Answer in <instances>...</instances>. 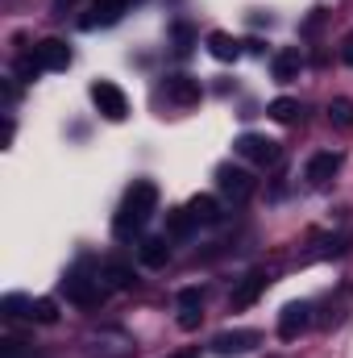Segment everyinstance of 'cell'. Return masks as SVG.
Masks as SVG:
<instances>
[{"instance_id":"cell-26","label":"cell","mask_w":353,"mask_h":358,"mask_svg":"<svg viewBox=\"0 0 353 358\" xmlns=\"http://www.w3.org/2000/svg\"><path fill=\"white\" fill-rule=\"evenodd\" d=\"M29 350H25V342L21 338H4L0 342V358H25Z\"/></svg>"},{"instance_id":"cell-5","label":"cell","mask_w":353,"mask_h":358,"mask_svg":"<svg viewBox=\"0 0 353 358\" xmlns=\"http://www.w3.org/2000/svg\"><path fill=\"white\" fill-rule=\"evenodd\" d=\"M91 104H96L108 121H125V117H129V100H125V92L117 88L112 80H96V84H91Z\"/></svg>"},{"instance_id":"cell-6","label":"cell","mask_w":353,"mask_h":358,"mask_svg":"<svg viewBox=\"0 0 353 358\" xmlns=\"http://www.w3.org/2000/svg\"><path fill=\"white\" fill-rule=\"evenodd\" d=\"M308 325H312V304H308V300H295V304H287V308L278 313V338H283V342H295Z\"/></svg>"},{"instance_id":"cell-27","label":"cell","mask_w":353,"mask_h":358,"mask_svg":"<svg viewBox=\"0 0 353 358\" xmlns=\"http://www.w3.org/2000/svg\"><path fill=\"white\" fill-rule=\"evenodd\" d=\"M175 42H179V46H175L179 55H187V50H191V25H183V21H179V25H175Z\"/></svg>"},{"instance_id":"cell-21","label":"cell","mask_w":353,"mask_h":358,"mask_svg":"<svg viewBox=\"0 0 353 358\" xmlns=\"http://www.w3.org/2000/svg\"><path fill=\"white\" fill-rule=\"evenodd\" d=\"M329 121H333V125H341V129H350V125H353V100H350V96H337V100L329 104Z\"/></svg>"},{"instance_id":"cell-9","label":"cell","mask_w":353,"mask_h":358,"mask_svg":"<svg viewBox=\"0 0 353 358\" xmlns=\"http://www.w3.org/2000/svg\"><path fill=\"white\" fill-rule=\"evenodd\" d=\"M33 59L42 63V71H67L71 67V46L63 38H46V42H38Z\"/></svg>"},{"instance_id":"cell-7","label":"cell","mask_w":353,"mask_h":358,"mask_svg":"<svg viewBox=\"0 0 353 358\" xmlns=\"http://www.w3.org/2000/svg\"><path fill=\"white\" fill-rule=\"evenodd\" d=\"M129 13V0H91L88 17H80L84 29H100V25H117Z\"/></svg>"},{"instance_id":"cell-12","label":"cell","mask_w":353,"mask_h":358,"mask_svg":"<svg viewBox=\"0 0 353 358\" xmlns=\"http://www.w3.org/2000/svg\"><path fill=\"white\" fill-rule=\"evenodd\" d=\"M299 71H303V55H299V46H283V50L270 59V76H274L278 84L299 80Z\"/></svg>"},{"instance_id":"cell-25","label":"cell","mask_w":353,"mask_h":358,"mask_svg":"<svg viewBox=\"0 0 353 358\" xmlns=\"http://www.w3.org/2000/svg\"><path fill=\"white\" fill-rule=\"evenodd\" d=\"M200 321H204V308H183L179 313V329H187V334L200 329Z\"/></svg>"},{"instance_id":"cell-2","label":"cell","mask_w":353,"mask_h":358,"mask_svg":"<svg viewBox=\"0 0 353 358\" xmlns=\"http://www.w3.org/2000/svg\"><path fill=\"white\" fill-rule=\"evenodd\" d=\"M63 292H67V300H71V304H80V308H100V304H104V296H108V283H104V275L71 271V275L63 279Z\"/></svg>"},{"instance_id":"cell-18","label":"cell","mask_w":353,"mask_h":358,"mask_svg":"<svg viewBox=\"0 0 353 358\" xmlns=\"http://www.w3.org/2000/svg\"><path fill=\"white\" fill-rule=\"evenodd\" d=\"M187 208H191V217H195L200 225H216V221H220V200H216V196H191Z\"/></svg>"},{"instance_id":"cell-22","label":"cell","mask_w":353,"mask_h":358,"mask_svg":"<svg viewBox=\"0 0 353 358\" xmlns=\"http://www.w3.org/2000/svg\"><path fill=\"white\" fill-rule=\"evenodd\" d=\"M29 304H33V300H25V296L13 292V296L0 300V313H4V317H29Z\"/></svg>"},{"instance_id":"cell-28","label":"cell","mask_w":353,"mask_h":358,"mask_svg":"<svg viewBox=\"0 0 353 358\" xmlns=\"http://www.w3.org/2000/svg\"><path fill=\"white\" fill-rule=\"evenodd\" d=\"M341 59L353 67V34H345V38H341Z\"/></svg>"},{"instance_id":"cell-15","label":"cell","mask_w":353,"mask_h":358,"mask_svg":"<svg viewBox=\"0 0 353 358\" xmlns=\"http://www.w3.org/2000/svg\"><path fill=\"white\" fill-rule=\"evenodd\" d=\"M100 275H104V283H108L112 292H129V287H137V275H133V267H129V263H121V259H108Z\"/></svg>"},{"instance_id":"cell-20","label":"cell","mask_w":353,"mask_h":358,"mask_svg":"<svg viewBox=\"0 0 353 358\" xmlns=\"http://www.w3.org/2000/svg\"><path fill=\"white\" fill-rule=\"evenodd\" d=\"M29 321H38V325H54V321H59V304H54L50 296H38V300L29 304Z\"/></svg>"},{"instance_id":"cell-19","label":"cell","mask_w":353,"mask_h":358,"mask_svg":"<svg viewBox=\"0 0 353 358\" xmlns=\"http://www.w3.org/2000/svg\"><path fill=\"white\" fill-rule=\"evenodd\" d=\"M266 113H270L278 125H295L303 108H299V100H291V96H278V100H270V108H266Z\"/></svg>"},{"instance_id":"cell-8","label":"cell","mask_w":353,"mask_h":358,"mask_svg":"<svg viewBox=\"0 0 353 358\" xmlns=\"http://www.w3.org/2000/svg\"><path fill=\"white\" fill-rule=\"evenodd\" d=\"M258 342H262L258 329H225V334L212 338V350H216V355H246V350H254Z\"/></svg>"},{"instance_id":"cell-11","label":"cell","mask_w":353,"mask_h":358,"mask_svg":"<svg viewBox=\"0 0 353 358\" xmlns=\"http://www.w3.org/2000/svg\"><path fill=\"white\" fill-rule=\"evenodd\" d=\"M163 92H167V100H171V104H179V108H187V104H200V96H204L200 80H191V76H167Z\"/></svg>"},{"instance_id":"cell-23","label":"cell","mask_w":353,"mask_h":358,"mask_svg":"<svg viewBox=\"0 0 353 358\" xmlns=\"http://www.w3.org/2000/svg\"><path fill=\"white\" fill-rule=\"evenodd\" d=\"M175 300H179V313H183V308H204V292H200V287H183Z\"/></svg>"},{"instance_id":"cell-14","label":"cell","mask_w":353,"mask_h":358,"mask_svg":"<svg viewBox=\"0 0 353 358\" xmlns=\"http://www.w3.org/2000/svg\"><path fill=\"white\" fill-rule=\"evenodd\" d=\"M208 55H212L216 63H237V59H241V42H237L233 34H225V29H212V34H208Z\"/></svg>"},{"instance_id":"cell-4","label":"cell","mask_w":353,"mask_h":358,"mask_svg":"<svg viewBox=\"0 0 353 358\" xmlns=\"http://www.w3.org/2000/svg\"><path fill=\"white\" fill-rule=\"evenodd\" d=\"M216 187L233 200V204H246L254 192H258V179L250 176L246 167H233V163H220L216 167Z\"/></svg>"},{"instance_id":"cell-29","label":"cell","mask_w":353,"mask_h":358,"mask_svg":"<svg viewBox=\"0 0 353 358\" xmlns=\"http://www.w3.org/2000/svg\"><path fill=\"white\" fill-rule=\"evenodd\" d=\"M171 358H195V350H183V355H171Z\"/></svg>"},{"instance_id":"cell-13","label":"cell","mask_w":353,"mask_h":358,"mask_svg":"<svg viewBox=\"0 0 353 358\" xmlns=\"http://www.w3.org/2000/svg\"><path fill=\"white\" fill-rule=\"evenodd\" d=\"M337 167H341V155H333V150H320V155H312V159H308L303 179H308L312 187H324L329 179L337 176Z\"/></svg>"},{"instance_id":"cell-1","label":"cell","mask_w":353,"mask_h":358,"mask_svg":"<svg viewBox=\"0 0 353 358\" xmlns=\"http://www.w3.org/2000/svg\"><path fill=\"white\" fill-rule=\"evenodd\" d=\"M154 208H158V183L154 179H133L125 200H121V208H117V217H112V238L117 242H133L146 229V221L154 217Z\"/></svg>"},{"instance_id":"cell-3","label":"cell","mask_w":353,"mask_h":358,"mask_svg":"<svg viewBox=\"0 0 353 358\" xmlns=\"http://www.w3.org/2000/svg\"><path fill=\"white\" fill-rule=\"evenodd\" d=\"M233 150H237L241 159H250L254 167H274V163L283 159V146H278L274 138H266V134H241V138L233 142Z\"/></svg>"},{"instance_id":"cell-24","label":"cell","mask_w":353,"mask_h":358,"mask_svg":"<svg viewBox=\"0 0 353 358\" xmlns=\"http://www.w3.org/2000/svg\"><path fill=\"white\" fill-rule=\"evenodd\" d=\"M38 76H42V63H38V59H17V80L29 84V80H38Z\"/></svg>"},{"instance_id":"cell-17","label":"cell","mask_w":353,"mask_h":358,"mask_svg":"<svg viewBox=\"0 0 353 358\" xmlns=\"http://www.w3.org/2000/svg\"><path fill=\"white\" fill-rule=\"evenodd\" d=\"M195 217H191V208H175V213H167V238L171 242H187L191 234H195Z\"/></svg>"},{"instance_id":"cell-16","label":"cell","mask_w":353,"mask_h":358,"mask_svg":"<svg viewBox=\"0 0 353 358\" xmlns=\"http://www.w3.org/2000/svg\"><path fill=\"white\" fill-rule=\"evenodd\" d=\"M137 255H142L146 267H167L171 263V238H146L137 246Z\"/></svg>"},{"instance_id":"cell-10","label":"cell","mask_w":353,"mask_h":358,"mask_svg":"<svg viewBox=\"0 0 353 358\" xmlns=\"http://www.w3.org/2000/svg\"><path fill=\"white\" fill-rule=\"evenodd\" d=\"M266 283H270V275H266V271H250V275H246V279L233 287V296H229V308H237V313H241V308H250V304H254V300L266 292Z\"/></svg>"}]
</instances>
